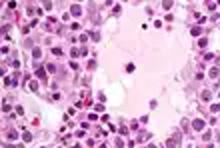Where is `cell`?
Returning <instances> with one entry per match:
<instances>
[{"label":"cell","mask_w":220,"mask_h":148,"mask_svg":"<svg viewBox=\"0 0 220 148\" xmlns=\"http://www.w3.org/2000/svg\"><path fill=\"white\" fill-rule=\"evenodd\" d=\"M200 32H202V30H200V28H198V26H196V28H192V34H194V36H198Z\"/></svg>","instance_id":"cell-10"},{"label":"cell","mask_w":220,"mask_h":148,"mask_svg":"<svg viewBox=\"0 0 220 148\" xmlns=\"http://www.w3.org/2000/svg\"><path fill=\"white\" fill-rule=\"evenodd\" d=\"M36 76H38V78H42V80H46V72H44L42 68H38V70H36Z\"/></svg>","instance_id":"cell-4"},{"label":"cell","mask_w":220,"mask_h":148,"mask_svg":"<svg viewBox=\"0 0 220 148\" xmlns=\"http://www.w3.org/2000/svg\"><path fill=\"white\" fill-rule=\"evenodd\" d=\"M216 4H218V2H208V8H210V10H214V8H216Z\"/></svg>","instance_id":"cell-14"},{"label":"cell","mask_w":220,"mask_h":148,"mask_svg":"<svg viewBox=\"0 0 220 148\" xmlns=\"http://www.w3.org/2000/svg\"><path fill=\"white\" fill-rule=\"evenodd\" d=\"M8 138H10V140H16V138H18V132L10 130V132H8Z\"/></svg>","instance_id":"cell-5"},{"label":"cell","mask_w":220,"mask_h":148,"mask_svg":"<svg viewBox=\"0 0 220 148\" xmlns=\"http://www.w3.org/2000/svg\"><path fill=\"white\" fill-rule=\"evenodd\" d=\"M162 6H164L166 10H170V6H172V2H170V0H164V2H162Z\"/></svg>","instance_id":"cell-8"},{"label":"cell","mask_w":220,"mask_h":148,"mask_svg":"<svg viewBox=\"0 0 220 148\" xmlns=\"http://www.w3.org/2000/svg\"><path fill=\"white\" fill-rule=\"evenodd\" d=\"M70 12H72V14H76V16H78V14L82 12V8H80L78 4H72V8H70Z\"/></svg>","instance_id":"cell-2"},{"label":"cell","mask_w":220,"mask_h":148,"mask_svg":"<svg viewBox=\"0 0 220 148\" xmlns=\"http://www.w3.org/2000/svg\"><path fill=\"white\" fill-rule=\"evenodd\" d=\"M72 148H82V146H80V144H74V146H72Z\"/></svg>","instance_id":"cell-17"},{"label":"cell","mask_w":220,"mask_h":148,"mask_svg":"<svg viewBox=\"0 0 220 148\" xmlns=\"http://www.w3.org/2000/svg\"><path fill=\"white\" fill-rule=\"evenodd\" d=\"M180 138H182V134H180V132H174V134L168 138L166 146H168V148H180Z\"/></svg>","instance_id":"cell-1"},{"label":"cell","mask_w":220,"mask_h":148,"mask_svg":"<svg viewBox=\"0 0 220 148\" xmlns=\"http://www.w3.org/2000/svg\"><path fill=\"white\" fill-rule=\"evenodd\" d=\"M30 90H38V84L36 82H30Z\"/></svg>","instance_id":"cell-13"},{"label":"cell","mask_w":220,"mask_h":148,"mask_svg":"<svg viewBox=\"0 0 220 148\" xmlns=\"http://www.w3.org/2000/svg\"><path fill=\"white\" fill-rule=\"evenodd\" d=\"M148 148H156V146H154V144H150V146H148Z\"/></svg>","instance_id":"cell-18"},{"label":"cell","mask_w":220,"mask_h":148,"mask_svg":"<svg viewBox=\"0 0 220 148\" xmlns=\"http://www.w3.org/2000/svg\"><path fill=\"white\" fill-rule=\"evenodd\" d=\"M40 54H42L40 48H34V50H32V56H34V58H40Z\"/></svg>","instance_id":"cell-6"},{"label":"cell","mask_w":220,"mask_h":148,"mask_svg":"<svg viewBox=\"0 0 220 148\" xmlns=\"http://www.w3.org/2000/svg\"><path fill=\"white\" fill-rule=\"evenodd\" d=\"M220 110V104H212V112H218Z\"/></svg>","instance_id":"cell-16"},{"label":"cell","mask_w":220,"mask_h":148,"mask_svg":"<svg viewBox=\"0 0 220 148\" xmlns=\"http://www.w3.org/2000/svg\"><path fill=\"white\" fill-rule=\"evenodd\" d=\"M126 72H134V64H128L126 66Z\"/></svg>","instance_id":"cell-12"},{"label":"cell","mask_w":220,"mask_h":148,"mask_svg":"<svg viewBox=\"0 0 220 148\" xmlns=\"http://www.w3.org/2000/svg\"><path fill=\"white\" fill-rule=\"evenodd\" d=\"M192 126H194L196 130H202V128H204V120H194V124H192Z\"/></svg>","instance_id":"cell-3"},{"label":"cell","mask_w":220,"mask_h":148,"mask_svg":"<svg viewBox=\"0 0 220 148\" xmlns=\"http://www.w3.org/2000/svg\"><path fill=\"white\" fill-rule=\"evenodd\" d=\"M210 76H212V78L218 76V68H212V70H210Z\"/></svg>","instance_id":"cell-9"},{"label":"cell","mask_w":220,"mask_h":148,"mask_svg":"<svg viewBox=\"0 0 220 148\" xmlns=\"http://www.w3.org/2000/svg\"><path fill=\"white\" fill-rule=\"evenodd\" d=\"M24 140H26V142H30V140H32V134H28V132H26V134H24Z\"/></svg>","instance_id":"cell-11"},{"label":"cell","mask_w":220,"mask_h":148,"mask_svg":"<svg viewBox=\"0 0 220 148\" xmlns=\"http://www.w3.org/2000/svg\"><path fill=\"white\" fill-rule=\"evenodd\" d=\"M202 100H210V92H208V90L202 92Z\"/></svg>","instance_id":"cell-7"},{"label":"cell","mask_w":220,"mask_h":148,"mask_svg":"<svg viewBox=\"0 0 220 148\" xmlns=\"http://www.w3.org/2000/svg\"><path fill=\"white\" fill-rule=\"evenodd\" d=\"M48 72H56V66L54 64H48Z\"/></svg>","instance_id":"cell-15"}]
</instances>
